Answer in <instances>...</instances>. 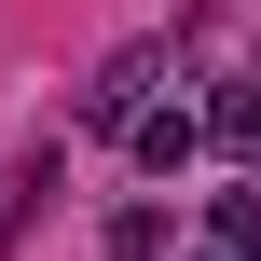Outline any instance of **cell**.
I'll list each match as a JSON object with an SVG mask.
<instances>
[{
  "label": "cell",
  "instance_id": "4",
  "mask_svg": "<svg viewBox=\"0 0 261 261\" xmlns=\"http://www.w3.org/2000/svg\"><path fill=\"white\" fill-rule=\"evenodd\" d=\"M193 138H261V83H220V96H206V124H193Z\"/></svg>",
  "mask_w": 261,
  "mask_h": 261
},
{
  "label": "cell",
  "instance_id": "2",
  "mask_svg": "<svg viewBox=\"0 0 261 261\" xmlns=\"http://www.w3.org/2000/svg\"><path fill=\"white\" fill-rule=\"evenodd\" d=\"M138 165H151V179L193 165V110H138Z\"/></svg>",
  "mask_w": 261,
  "mask_h": 261
},
{
  "label": "cell",
  "instance_id": "1",
  "mask_svg": "<svg viewBox=\"0 0 261 261\" xmlns=\"http://www.w3.org/2000/svg\"><path fill=\"white\" fill-rule=\"evenodd\" d=\"M138 83H151V55H110V83L83 96V124H138Z\"/></svg>",
  "mask_w": 261,
  "mask_h": 261
},
{
  "label": "cell",
  "instance_id": "3",
  "mask_svg": "<svg viewBox=\"0 0 261 261\" xmlns=\"http://www.w3.org/2000/svg\"><path fill=\"white\" fill-rule=\"evenodd\" d=\"M165 248H179L165 206H124V220H110V261H165Z\"/></svg>",
  "mask_w": 261,
  "mask_h": 261
},
{
  "label": "cell",
  "instance_id": "5",
  "mask_svg": "<svg viewBox=\"0 0 261 261\" xmlns=\"http://www.w3.org/2000/svg\"><path fill=\"white\" fill-rule=\"evenodd\" d=\"M206 234H220L234 261H261V193H220V206H206Z\"/></svg>",
  "mask_w": 261,
  "mask_h": 261
}]
</instances>
